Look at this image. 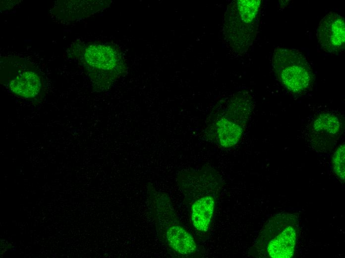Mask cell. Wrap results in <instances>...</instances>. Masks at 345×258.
Segmentation results:
<instances>
[{"label":"cell","instance_id":"6da1fadb","mask_svg":"<svg viewBox=\"0 0 345 258\" xmlns=\"http://www.w3.org/2000/svg\"><path fill=\"white\" fill-rule=\"evenodd\" d=\"M262 0L232 1L226 10L223 20L224 41L234 54L247 51L256 36L260 17Z\"/></svg>","mask_w":345,"mask_h":258},{"label":"cell","instance_id":"7a4b0ae2","mask_svg":"<svg viewBox=\"0 0 345 258\" xmlns=\"http://www.w3.org/2000/svg\"><path fill=\"white\" fill-rule=\"evenodd\" d=\"M221 183L218 174L211 169L198 171L191 176V220L199 232H206L210 228Z\"/></svg>","mask_w":345,"mask_h":258},{"label":"cell","instance_id":"3957f363","mask_svg":"<svg viewBox=\"0 0 345 258\" xmlns=\"http://www.w3.org/2000/svg\"><path fill=\"white\" fill-rule=\"evenodd\" d=\"M272 64L282 82L290 91L298 92L309 86L312 78L310 65L300 51L277 48L273 54Z\"/></svg>","mask_w":345,"mask_h":258},{"label":"cell","instance_id":"277c9868","mask_svg":"<svg viewBox=\"0 0 345 258\" xmlns=\"http://www.w3.org/2000/svg\"><path fill=\"white\" fill-rule=\"evenodd\" d=\"M317 37L321 48L326 52L339 54L345 50V27L343 17L330 12L320 21Z\"/></svg>","mask_w":345,"mask_h":258},{"label":"cell","instance_id":"5b68a950","mask_svg":"<svg viewBox=\"0 0 345 258\" xmlns=\"http://www.w3.org/2000/svg\"><path fill=\"white\" fill-rule=\"evenodd\" d=\"M166 238L168 244L176 252L184 255L194 253L197 246L193 236L178 223L166 227Z\"/></svg>","mask_w":345,"mask_h":258},{"label":"cell","instance_id":"8992f818","mask_svg":"<svg viewBox=\"0 0 345 258\" xmlns=\"http://www.w3.org/2000/svg\"><path fill=\"white\" fill-rule=\"evenodd\" d=\"M296 238L294 228L288 227L269 243V256L273 258H291L294 254Z\"/></svg>","mask_w":345,"mask_h":258},{"label":"cell","instance_id":"52a82bcc","mask_svg":"<svg viewBox=\"0 0 345 258\" xmlns=\"http://www.w3.org/2000/svg\"><path fill=\"white\" fill-rule=\"evenodd\" d=\"M215 127L217 140L224 148L236 144L242 135L243 129L239 124L223 117L217 121Z\"/></svg>","mask_w":345,"mask_h":258},{"label":"cell","instance_id":"ba28073f","mask_svg":"<svg viewBox=\"0 0 345 258\" xmlns=\"http://www.w3.org/2000/svg\"><path fill=\"white\" fill-rule=\"evenodd\" d=\"M9 87L13 93L19 96L33 97L40 91L41 81L34 72H25L12 80Z\"/></svg>","mask_w":345,"mask_h":258},{"label":"cell","instance_id":"9c48e42d","mask_svg":"<svg viewBox=\"0 0 345 258\" xmlns=\"http://www.w3.org/2000/svg\"><path fill=\"white\" fill-rule=\"evenodd\" d=\"M85 57L87 62L92 66L106 70L114 67L116 61L113 51L102 45L93 46L87 49Z\"/></svg>","mask_w":345,"mask_h":258},{"label":"cell","instance_id":"30bf717a","mask_svg":"<svg viewBox=\"0 0 345 258\" xmlns=\"http://www.w3.org/2000/svg\"><path fill=\"white\" fill-rule=\"evenodd\" d=\"M251 106V101L245 93H237L227 101L223 117L238 123V119L247 117L249 114Z\"/></svg>","mask_w":345,"mask_h":258},{"label":"cell","instance_id":"8fae6325","mask_svg":"<svg viewBox=\"0 0 345 258\" xmlns=\"http://www.w3.org/2000/svg\"><path fill=\"white\" fill-rule=\"evenodd\" d=\"M313 129L322 135L335 136L341 129L339 119L334 115L328 114L319 117L314 122Z\"/></svg>","mask_w":345,"mask_h":258},{"label":"cell","instance_id":"7c38bea8","mask_svg":"<svg viewBox=\"0 0 345 258\" xmlns=\"http://www.w3.org/2000/svg\"><path fill=\"white\" fill-rule=\"evenodd\" d=\"M345 143L341 144L336 150L333 156V169L337 176L342 181H345Z\"/></svg>","mask_w":345,"mask_h":258}]
</instances>
